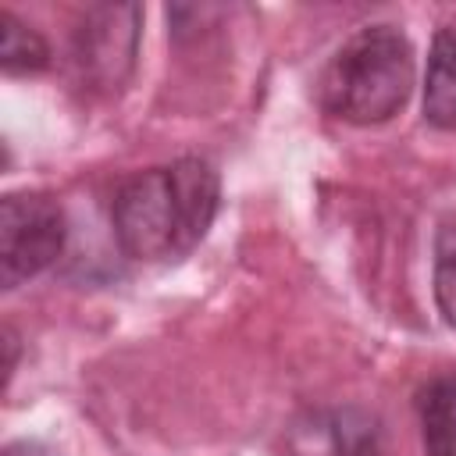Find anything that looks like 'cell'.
<instances>
[{
	"mask_svg": "<svg viewBox=\"0 0 456 456\" xmlns=\"http://www.w3.org/2000/svg\"><path fill=\"white\" fill-rule=\"evenodd\" d=\"M217 200V171L200 157L146 167L125 178L114 192V239L132 260H182L210 232Z\"/></svg>",
	"mask_w": 456,
	"mask_h": 456,
	"instance_id": "1",
	"label": "cell"
},
{
	"mask_svg": "<svg viewBox=\"0 0 456 456\" xmlns=\"http://www.w3.org/2000/svg\"><path fill=\"white\" fill-rule=\"evenodd\" d=\"M413 89V46L395 25L349 36L321 71V107L349 125L388 121Z\"/></svg>",
	"mask_w": 456,
	"mask_h": 456,
	"instance_id": "2",
	"label": "cell"
},
{
	"mask_svg": "<svg viewBox=\"0 0 456 456\" xmlns=\"http://www.w3.org/2000/svg\"><path fill=\"white\" fill-rule=\"evenodd\" d=\"M64 249V214L43 192H7L0 203V278L4 289L46 271Z\"/></svg>",
	"mask_w": 456,
	"mask_h": 456,
	"instance_id": "3",
	"label": "cell"
},
{
	"mask_svg": "<svg viewBox=\"0 0 456 456\" xmlns=\"http://www.w3.org/2000/svg\"><path fill=\"white\" fill-rule=\"evenodd\" d=\"M125 14H128V7H100L78 28V64L100 86H118L121 71L132 64L139 14H132L125 25H118Z\"/></svg>",
	"mask_w": 456,
	"mask_h": 456,
	"instance_id": "4",
	"label": "cell"
},
{
	"mask_svg": "<svg viewBox=\"0 0 456 456\" xmlns=\"http://www.w3.org/2000/svg\"><path fill=\"white\" fill-rule=\"evenodd\" d=\"M424 118L438 128H456V28H442L431 43L424 78Z\"/></svg>",
	"mask_w": 456,
	"mask_h": 456,
	"instance_id": "5",
	"label": "cell"
},
{
	"mask_svg": "<svg viewBox=\"0 0 456 456\" xmlns=\"http://www.w3.org/2000/svg\"><path fill=\"white\" fill-rule=\"evenodd\" d=\"M428 456H456V370L428 381L417 399Z\"/></svg>",
	"mask_w": 456,
	"mask_h": 456,
	"instance_id": "6",
	"label": "cell"
},
{
	"mask_svg": "<svg viewBox=\"0 0 456 456\" xmlns=\"http://www.w3.org/2000/svg\"><path fill=\"white\" fill-rule=\"evenodd\" d=\"M0 28H4V43H0V61L7 75H28V71H43L50 64V50L43 43L39 32H32L28 25H21L14 14H0Z\"/></svg>",
	"mask_w": 456,
	"mask_h": 456,
	"instance_id": "7",
	"label": "cell"
},
{
	"mask_svg": "<svg viewBox=\"0 0 456 456\" xmlns=\"http://www.w3.org/2000/svg\"><path fill=\"white\" fill-rule=\"evenodd\" d=\"M328 445H331V456H385L378 424L363 413H353V410H342L331 417Z\"/></svg>",
	"mask_w": 456,
	"mask_h": 456,
	"instance_id": "8",
	"label": "cell"
},
{
	"mask_svg": "<svg viewBox=\"0 0 456 456\" xmlns=\"http://www.w3.org/2000/svg\"><path fill=\"white\" fill-rule=\"evenodd\" d=\"M435 303L442 317L456 328V221L438 232L435 246Z\"/></svg>",
	"mask_w": 456,
	"mask_h": 456,
	"instance_id": "9",
	"label": "cell"
}]
</instances>
